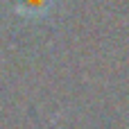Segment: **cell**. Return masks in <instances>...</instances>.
Returning <instances> with one entry per match:
<instances>
[{"instance_id":"obj_1","label":"cell","mask_w":129,"mask_h":129,"mask_svg":"<svg viewBox=\"0 0 129 129\" xmlns=\"http://www.w3.org/2000/svg\"><path fill=\"white\" fill-rule=\"evenodd\" d=\"M54 2L57 0H14V9L25 20H41L52 11Z\"/></svg>"}]
</instances>
